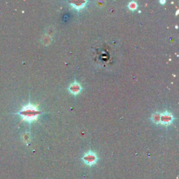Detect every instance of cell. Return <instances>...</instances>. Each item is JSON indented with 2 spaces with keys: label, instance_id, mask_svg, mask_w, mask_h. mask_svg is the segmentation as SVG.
<instances>
[{
  "label": "cell",
  "instance_id": "obj_9",
  "mask_svg": "<svg viewBox=\"0 0 179 179\" xmlns=\"http://www.w3.org/2000/svg\"><path fill=\"white\" fill-rule=\"evenodd\" d=\"M50 37H48V36H45V38L43 39L44 44H46V45H48V44H50Z\"/></svg>",
  "mask_w": 179,
  "mask_h": 179
},
{
  "label": "cell",
  "instance_id": "obj_2",
  "mask_svg": "<svg viewBox=\"0 0 179 179\" xmlns=\"http://www.w3.org/2000/svg\"><path fill=\"white\" fill-rule=\"evenodd\" d=\"M82 160L87 165L92 166V165L95 164L97 162L98 158L97 156L96 153L92 152V151H89V152H88L84 155Z\"/></svg>",
  "mask_w": 179,
  "mask_h": 179
},
{
  "label": "cell",
  "instance_id": "obj_5",
  "mask_svg": "<svg viewBox=\"0 0 179 179\" xmlns=\"http://www.w3.org/2000/svg\"><path fill=\"white\" fill-rule=\"evenodd\" d=\"M70 4L73 7L76 8L77 10H80L86 6L87 1H69Z\"/></svg>",
  "mask_w": 179,
  "mask_h": 179
},
{
  "label": "cell",
  "instance_id": "obj_4",
  "mask_svg": "<svg viewBox=\"0 0 179 179\" xmlns=\"http://www.w3.org/2000/svg\"><path fill=\"white\" fill-rule=\"evenodd\" d=\"M68 90H69V91L70 92L72 95H77L81 93L82 88H81V86L79 84V83L75 82V83H72V84L69 87Z\"/></svg>",
  "mask_w": 179,
  "mask_h": 179
},
{
  "label": "cell",
  "instance_id": "obj_1",
  "mask_svg": "<svg viewBox=\"0 0 179 179\" xmlns=\"http://www.w3.org/2000/svg\"><path fill=\"white\" fill-rule=\"evenodd\" d=\"M18 114L21 115L22 121L26 120L30 122L32 121L37 120L38 116L40 114H41V112L38 110L37 106L29 103L28 104L23 106Z\"/></svg>",
  "mask_w": 179,
  "mask_h": 179
},
{
  "label": "cell",
  "instance_id": "obj_6",
  "mask_svg": "<svg viewBox=\"0 0 179 179\" xmlns=\"http://www.w3.org/2000/svg\"><path fill=\"white\" fill-rule=\"evenodd\" d=\"M152 120L155 123L159 124L160 123V113H155L152 115Z\"/></svg>",
  "mask_w": 179,
  "mask_h": 179
},
{
  "label": "cell",
  "instance_id": "obj_8",
  "mask_svg": "<svg viewBox=\"0 0 179 179\" xmlns=\"http://www.w3.org/2000/svg\"><path fill=\"white\" fill-rule=\"evenodd\" d=\"M128 7L130 10H132V11H134L136 10L138 7V5L136 4V2L135 1H131L130 3L128 4Z\"/></svg>",
  "mask_w": 179,
  "mask_h": 179
},
{
  "label": "cell",
  "instance_id": "obj_3",
  "mask_svg": "<svg viewBox=\"0 0 179 179\" xmlns=\"http://www.w3.org/2000/svg\"><path fill=\"white\" fill-rule=\"evenodd\" d=\"M173 120V115L169 112H164L160 113V123L164 125H169L172 123Z\"/></svg>",
  "mask_w": 179,
  "mask_h": 179
},
{
  "label": "cell",
  "instance_id": "obj_7",
  "mask_svg": "<svg viewBox=\"0 0 179 179\" xmlns=\"http://www.w3.org/2000/svg\"><path fill=\"white\" fill-rule=\"evenodd\" d=\"M22 139H23V141H24V142H25V143L29 142V141H30V139H31L30 133L26 132V133H25V134H23V136H22Z\"/></svg>",
  "mask_w": 179,
  "mask_h": 179
},
{
  "label": "cell",
  "instance_id": "obj_10",
  "mask_svg": "<svg viewBox=\"0 0 179 179\" xmlns=\"http://www.w3.org/2000/svg\"><path fill=\"white\" fill-rule=\"evenodd\" d=\"M165 2H166L165 1H160V3H161V4H164Z\"/></svg>",
  "mask_w": 179,
  "mask_h": 179
}]
</instances>
